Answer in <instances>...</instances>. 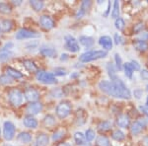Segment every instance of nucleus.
Instances as JSON below:
<instances>
[{"label": "nucleus", "instance_id": "1", "mask_svg": "<svg viewBox=\"0 0 148 146\" xmlns=\"http://www.w3.org/2000/svg\"><path fill=\"white\" fill-rule=\"evenodd\" d=\"M108 52L104 49L102 51H86L84 53H82L79 56V60L81 62H90V61H94L100 58H104L107 56Z\"/></svg>", "mask_w": 148, "mask_h": 146}, {"label": "nucleus", "instance_id": "2", "mask_svg": "<svg viewBox=\"0 0 148 146\" xmlns=\"http://www.w3.org/2000/svg\"><path fill=\"white\" fill-rule=\"evenodd\" d=\"M111 81L114 83V87H116V91H118L119 96H120V99H125V100L130 99L131 93H130V89L126 87V85L125 84V82H123V80H121L120 78L116 77Z\"/></svg>", "mask_w": 148, "mask_h": 146}, {"label": "nucleus", "instance_id": "3", "mask_svg": "<svg viewBox=\"0 0 148 146\" xmlns=\"http://www.w3.org/2000/svg\"><path fill=\"white\" fill-rule=\"evenodd\" d=\"M36 78L39 82H42L44 84H56L57 79L52 73L47 72L45 70H38L36 72Z\"/></svg>", "mask_w": 148, "mask_h": 146}, {"label": "nucleus", "instance_id": "4", "mask_svg": "<svg viewBox=\"0 0 148 146\" xmlns=\"http://www.w3.org/2000/svg\"><path fill=\"white\" fill-rule=\"evenodd\" d=\"M99 88H100V90L103 91L104 93H106L107 95L113 96L114 98H120L118 91H116V87H114V83L112 82V81L102 80L101 82L99 83Z\"/></svg>", "mask_w": 148, "mask_h": 146}, {"label": "nucleus", "instance_id": "5", "mask_svg": "<svg viewBox=\"0 0 148 146\" xmlns=\"http://www.w3.org/2000/svg\"><path fill=\"white\" fill-rule=\"evenodd\" d=\"M71 110H72V105L70 102L68 101H63L60 102L56 107V116L59 119H65L70 114Z\"/></svg>", "mask_w": 148, "mask_h": 146}, {"label": "nucleus", "instance_id": "6", "mask_svg": "<svg viewBox=\"0 0 148 146\" xmlns=\"http://www.w3.org/2000/svg\"><path fill=\"white\" fill-rule=\"evenodd\" d=\"M8 101L14 107H19L23 103V93L18 89H11L8 92Z\"/></svg>", "mask_w": 148, "mask_h": 146}, {"label": "nucleus", "instance_id": "7", "mask_svg": "<svg viewBox=\"0 0 148 146\" xmlns=\"http://www.w3.org/2000/svg\"><path fill=\"white\" fill-rule=\"evenodd\" d=\"M40 37V35L36 31L29 30V29H20L15 35V38L18 40H28V39H36Z\"/></svg>", "mask_w": 148, "mask_h": 146}, {"label": "nucleus", "instance_id": "8", "mask_svg": "<svg viewBox=\"0 0 148 146\" xmlns=\"http://www.w3.org/2000/svg\"><path fill=\"white\" fill-rule=\"evenodd\" d=\"M16 127L12 121H7L3 124V137L5 140H12L15 136Z\"/></svg>", "mask_w": 148, "mask_h": 146}, {"label": "nucleus", "instance_id": "9", "mask_svg": "<svg viewBox=\"0 0 148 146\" xmlns=\"http://www.w3.org/2000/svg\"><path fill=\"white\" fill-rule=\"evenodd\" d=\"M64 40H65L66 49H68V51H71V52L79 51L80 47H79V44H78L77 40H76L75 38L72 37V36H70V35H67V36H65Z\"/></svg>", "mask_w": 148, "mask_h": 146}, {"label": "nucleus", "instance_id": "10", "mask_svg": "<svg viewBox=\"0 0 148 146\" xmlns=\"http://www.w3.org/2000/svg\"><path fill=\"white\" fill-rule=\"evenodd\" d=\"M24 97H25V99L30 103L38 102V100L40 99V93H39V91L36 90L35 88L29 87L25 90V92H24Z\"/></svg>", "mask_w": 148, "mask_h": 146}, {"label": "nucleus", "instance_id": "11", "mask_svg": "<svg viewBox=\"0 0 148 146\" xmlns=\"http://www.w3.org/2000/svg\"><path fill=\"white\" fill-rule=\"evenodd\" d=\"M40 25L42 28H44L45 30H51L56 27V22L53 21L51 16L49 15H42L40 18Z\"/></svg>", "mask_w": 148, "mask_h": 146}, {"label": "nucleus", "instance_id": "12", "mask_svg": "<svg viewBox=\"0 0 148 146\" xmlns=\"http://www.w3.org/2000/svg\"><path fill=\"white\" fill-rule=\"evenodd\" d=\"M44 109V106L40 102H34L30 103L26 108V112L29 114V116H36V114H40Z\"/></svg>", "mask_w": 148, "mask_h": 146}, {"label": "nucleus", "instance_id": "13", "mask_svg": "<svg viewBox=\"0 0 148 146\" xmlns=\"http://www.w3.org/2000/svg\"><path fill=\"white\" fill-rule=\"evenodd\" d=\"M144 126H145V121L143 119H139L138 121H134V123L131 124V127H130L131 133L133 135L139 134L142 131V129L144 128Z\"/></svg>", "mask_w": 148, "mask_h": 146}, {"label": "nucleus", "instance_id": "14", "mask_svg": "<svg viewBox=\"0 0 148 146\" xmlns=\"http://www.w3.org/2000/svg\"><path fill=\"white\" fill-rule=\"evenodd\" d=\"M99 44L104 49V51H107L112 49V47H113V40L109 36H103L99 39Z\"/></svg>", "mask_w": 148, "mask_h": 146}, {"label": "nucleus", "instance_id": "15", "mask_svg": "<svg viewBox=\"0 0 148 146\" xmlns=\"http://www.w3.org/2000/svg\"><path fill=\"white\" fill-rule=\"evenodd\" d=\"M23 123L24 125L26 126L27 128H30V129H35L38 127V124H39V123H38L37 119H35L33 116H27L25 117L23 119Z\"/></svg>", "mask_w": 148, "mask_h": 146}, {"label": "nucleus", "instance_id": "16", "mask_svg": "<svg viewBox=\"0 0 148 146\" xmlns=\"http://www.w3.org/2000/svg\"><path fill=\"white\" fill-rule=\"evenodd\" d=\"M116 124L119 127L126 128L130 126V119L127 114H120L116 119Z\"/></svg>", "mask_w": 148, "mask_h": 146}, {"label": "nucleus", "instance_id": "17", "mask_svg": "<svg viewBox=\"0 0 148 146\" xmlns=\"http://www.w3.org/2000/svg\"><path fill=\"white\" fill-rule=\"evenodd\" d=\"M40 53L45 57H49V58H54L56 56V51L52 47H42L40 49Z\"/></svg>", "mask_w": 148, "mask_h": 146}, {"label": "nucleus", "instance_id": "18", "mask_svg": "<svg viewBox=\"0 0 148 146\" xmlns=\"http://www.w3.org/2000/svg\"><path fill=\"white\" fill-rule=\"evenodd\" d=\"M49 138L46 133H40L38 134L35 141V146H47L49 144Z\"/></svg>", "mask_w": 148, "mask_h": 146}, {"label": "nucleus", "instance_id": "19", "mask_svg": "<svg viewBox=\"0 0 148 146\" xmlns=\"http://www.w3.org/2000/svg\"><path fill=\"white\" fill-rule=\"evenodd\" d=\"M13 28V22L9 19H3L0 21V31L2 33L10 32Z\"/></svg>", "mask_w": 148, "mask_h": 146}, {"label": "nucleus", "instance_id": "20", "mask_svg": "<svg viewBox=\"0 0 148 146\" xmlns=\"http://www.w3.org/2000/svg\"><path fill=\"white\" fill-rule=\"evenodd\" d=\"M17 140L20 141L23 144H28L32 141V135H31L30 132H27V131H22L20 132L17 136Z\"/></svg>", "mask_w": 148, "mask_h": 146}, {"label": "nucleus", "instance_id": "21", "mask_svg": "<svg viewBox=\"0 0 148 146\" xmlns=\"http://www.w3.org/2000/svg\"><path fill=\"white\" fill-rule=\"evenodd\" d=\"M6 73L9 77H11L12 79H16V80L24 77V75L20 72V71L15 68H12V67H6Z\"/></svg>", "mask_w": 148, "mask_h": 146}, {"label": "nucleus", "instance_id": "22", "mask_svg": "<svg viewBox=\"0 0 148 146\" xmlns=\"http://www.w3.org/2000/svg\"><path fill=\"white\" fill-rule=\"evenodd\" d=\"M79 42H80V44L85 47H93V45L95 44L94 39L91 37H88V36H81L79 38Z\"/></svg>", "mask_w": 148, "mask_h": 146}, {"label": "nucleus", "instance_id": "23", "mask_svg": "<svg viewBox=\"0 0 148 146\" xmlns=\"http://www.w3.org/2000/svg\"><path fill=\"white\" fill-rule=\"evenodd\" d=\"M23 64H24V67L27 69L28 71H30V72H37L38 71L37 65L31 59H25V60H23Z\"/></svg>", "mask_w": 148, "mask_h": 146}, {"label": "nucleus", "instance_id": "24", "mask_svg": "<svg viewBox=\"0 0 148 146\" xmlns=\"http://www.w3.org/2000/svg\"><path fill=\"white\" fill-rule=\"evenodd\" d=\"M30 5L35 11L40 12V10H42V8H44L45 3H44V1H40V0H31Z\"/></svg>", "mask_w": 148, "mask_h": 146}, {"label": "nucleus", "instance_id": "25", "mask_svg": "<svg viewBox=\"0 0 148 146\" xmlns=\"http://www.w3.org/2000/svg\"><path fill=\"white\" fill-rule=\"evenodd\" d=\"M112 138L116 141H123L125 138V134L121 129H116V130H114L113 132V134H112Z\"/></svg>", "mask_w": 148, "mask_h": 146}, {"label": "nucleus", "instance_id": "26", "mask_svg": "<svg viewBox=\"0 0 148 146\" xmlns=\"http://www.w3.org/2000/svg\"><path fill=\"white\" fill-rule=\"evenodd\" d=\"M74 140H75V142L78 145H83L86 140L85 135L82 132H80V131H77V132L74 133Z\"/></svg>", "mask_w": 148, "mask_h": 146}, {"label": "nucleus", "instance_id": "27", "mask_svg": "<svg viewBox=\"0 0 148 146\" xmlns=\"http://www.w3.org/2000/svg\"><path fill=\"white\" fill-rule=\"evenodd\" d=\"M134 49L138 51H146L148 49V44L146 42H134Z\"/></svg>", "mask_w": 148, "mask_h": 146}, {"label": "nucleus", "instance_id": "28", "mask_svg": "<svg viewBox=\"0 0 148 146\" xmlns=\"http://www.w3.org/2000/svg\"><path fill=\"white\" fill-rule=\"evenodd\" d=\"M97 145L98 146H111L110 140L107 136L105 135H100L97 138Z\"/></svg>", "mask_w": 148, "mask_h": 146}, {"label": "nucleus", "instance_id": "29", "mask_svg": "<svg viewBox=\"0 0 148 146\" xmlns=\"http://www.w3.org/2000/svg\"><path fill=\"white\" fill-rule=\"evenodd\" d=\"M120 17V2L114 1L113 5V11H112V18L118 19Z\"/></svg>", "mask_w": 148, "mask_h": 146}, {"label": "nucleus", "instance_id": "30", "mask_svg": "<svg viewBox=\"0 0 148 146\" xmlns=\"http://www.w3.org/2000/svg\"><path fill=\"white\" fill-rule=\"evenodd\" d=\"M12 12V7L8 3L0 2V13L2 14H10Z\"/></svg>", "mask_w": 148, "mask_h": 146}, {"label": "nucleus", "instance_id": "31", "mask_svg": "<svg viewBox=\"0 0 148 146\" xmlns=\"http://www.w3.org/2000/svg\"><path fill=\"white\" fill-rule=\"evenodd\" d=\"M111 127H112V121H104L102 123H100L99 125H98V129L101 131H107L109 129H111Z\"/></svg>", "mask_w": 148, "mask_h": 146}, {"label": "nucleus", "instance_id": "32", "mask_svg": "<svg viewBox=\"0 0 148 146\" xmlns=\"http://www.w3.org/2000/svg\"><path fill=\"white\" fill-rule=\"evenodd\" d=\"M123 70H125V74L126 77H128V78L132 77L134 70H133L132 66L130 65V62H128V63H125V64H123Z\"/></svg>", "mask_w": 148, "mask_h": 146}, {"label": "nucleus", "instance_id": "33", "mask_svg": "<svg viewBox=\"0 0 148 146\" xmlns=\"http://www.w3.org/2000/svg\"><path fill=\"white\" fill-rule=\"evenodd\" d=\"M44 123L47 126H53L54 124H56V118H54L53 116H51V114H47V116L45 117Z\"/></svg>", "mask_w": 148, "mask_h": 146}, {"label": "nucleus", "instance_id": "34", "mask_svg": "<svg viewBox=\"0 0 148 146\" xmlns=\"http://www.w3.org/2000/svg\"><path fill=\"white\" fill-rule=\"evenodd\" d=\"M13 56V52L10 51H1L0 52V61L3 62L6 61L8 59H10Z\"/></svg>", "mask_w": 148, "mask_h": 146}, {"label": "nucleus", "instance_id": "35", "mask_svg": "<svg viewBox=\"0 0 148 146\" xmlns=\"http://www.w3.org/2000/svg\"><path fill=\"white\" fill-rule=\"evenodd\" d=\"M107 71H108V74L109 76L111 77V80H113L116 77H118L116 76V68L114 67V65L112 63H108V65H107Z\"/></svg>", "mask_w": 148, "mask_h": 146}, {"label": "nucleus", "instance_id": "36", "mask_svg": "<svg viewBox=\"0 0 148 146\" xmlns=\"http://www.w3.org/2000/svg\"><path fill=\"white\" fill-rule=\"evenodd\" d=\"M125 20L123 18H120L119 17L118 19H116V22H114V27L118 29L119 31H123L125 29Z\"/></svg>", "mask_w": 148, "mask_h": 146}, {"label": "nucleus", "instance_id": "37", "mask_svg": "<svg viewBox=\"0 0 148 146\" xmlns=\"http://www.w3.org/2000/svg\"><path fill=\"white\" fill-rule=\"evenodd\" d=\"M95 135H96L95 134V131L91 128L87 129L85 132V138H86V140L89 141V142H91V141L95 139Z\"/></svg>", "mask_w": 148, "mask_h": 146}, {"label": "nucleus", "instance_id": "38", "mask_svg": "<svg viewBox=\"0 0 148 146\" xmlns=\"http://www.w3.org/2000/svg\"><path fill=\"white\" fill-rule=\"evenodd\" d=\"M137 42H146L148 40V32L146 31H142V32L138 33L136 36Z\"/></svg>", "mask_w": 148, "mask_h": 146}, {"label": "nucleus", "instance_id": "39", "mask_svg": "<svg viewBox=\"0 0 148 146\" xmlns=\"http://www.w3.org/2000/svg\"><path fill=\"white\" fill-rule=\"evenodd\" d=\"M64 135H65V130H63V129L57 130V131H56V132L53 133V135H52V140L57 141V140L61 139Z\"/></svg>", "mask_w": 148, "mask_h": 146}, {"label": "nucleus", "instance_id": "40", "mask_svg": "<svg viewBox=\"0 0 148 146\" xmlns=\"http://www.w3.org/2000/svg\"><path fill=\"white\" fill-rule=\"evenodd\" d=\"M12 78L9 77L8 75H1L0 76V84L1 85H8L10 84V83H12Z\"/></svg>", "mask_w": 148, "mask_h": 146}, {"label": "nucleus", "instance_id": "41", "mask_svg": "<svg viewBox=\"0 0 148 146\" xmlns=\"http://www.w3.org/2000/svg\"><path fill=\"white\" fill-rule=\"evenodd\" d=\"M92 5V2L91 1H88V0H85V1H83L82 3H81V6H80V9L82 12H84L86 14V12L88 11V9L90 8V6Z\"/></svg>", "mask_w": 148, "mask_h": 146}, {"label": "nucleus", "instance_id": "42", "mask_svg": "<svg viewBox=\"0 0 148 146\" xmlns=\"http://www.w3.org/2000/svg\"><path fill=\"white\" fill-rule=\"evenodd\" d=\"M114 61H116V68H118L119 70H121V69H123V60H121V57L119 53L114 54Z\"/></svg>", "mask_w": 148, "mask_h": 146}, {"label": "nucleus", "instance_id": "43", "mask_svg": "<svg viewBox=\"0 0 148 146\" xmlns=\"http://www.w3.org/2000/svg\"><path fill=\"white\" fill-rule=\"evenodd\" d=\"M51 96L54 98H60L63 96V91L61 88H56L51 91Z\"/></svg>", "mask_w": 148, "mask_h": 146}, {"label": "nucleus", "instance_id": "44", "mask_svg": "<svg viewBox=\"0 0 148 146\" xmlns=\"http://www.w3.org/2000/svg\"><path fill=\"white\" fill-rule=\"evenodd\" d=\"M54 74L57 76H65L67 74V71L63 67H56L54 69Z\"/></svg>", "mask_w": 148, "mask_h": 146}, {"label": "nucleus", "instance_id": "45", "mask_svg": "<svg viewBox=\"0 0 148 146\" xmlns=\"http://www.w3.org/2000/svg\"><path fill=\"white\" fill-rule=\"evenodd\" d=\"M143 29H144V24L142 22H139V23H137L136 25H134V27H133V32L138 34V33L142 32Z\"/></svg>", "mask_w": 148, "mask_h": 146}, {"label": "nucleus", "instance_id": "46", "mask_svg": "<svg viewBox=\"0 0 148 146\" xmlns=\"http://www.w3.org/2000/svg\"><path fill=\"white\" fill-rule=\"evenodd\" d=\"M130 63V65L132 66V68H133V70H134V71L140 70V65H139V63H138L136 60H131Z\"/></svg>", "mask_w": 148, "mask_h": 146}, {"label": "nucleus", "instance_id": "47", "mask_svg": "<svg viewBox=\"0 0 148 146\" xmlns=\"http://www.w3.org/2000/svg\"><path fill=\"white\" fill-rule=\"evenodd\" d=\"M14 47V44L11 42H7V44H5V45H4L3 47H2V51H10V49H12V47Z\"/></svg>", "mask_w": 148, "mask_h": 146}, {"label": "nucleus", "instance_id": "48", "mask_svg": "<svg viewBox=\"0 0 148 146\" xmlns=\"http://www.w3.org/2000/svg\"><path fill=\"white\" fill-rule=\"evenodd\" d=\"M114 42H116V45L123 44V39H121V37L119 34H114Z\"/></svg>", "mask_w": 148, "mask_h": 146}, {"label": "nucleus", "instance_id": "49", "mask_svg": "<svg viewBox=\"0 0 148 146\" xmlns=\"http://www.w3.org/2000/svg\"><path fill=\"white\" fill-rule=\"evenodd\" d=\"M140 75H141L142 79L148 80V70H146V69H142V70L140 71Z\"/></svg>", "mask_w": 148, "mask_h": 146}, {"label": "nucleus", "instance_id": "50", "mask_svg": "<svg viewBox=\"0 0 148 146\" xmlns=\"http://www.w3.org/2000/svg\"><path fill=\"white\" fill-rule=\"evenodd\" d=\"M111 7H112V4H111V2L109 1L108 4H107V9H106V11H105V13H104L105 17H108V16H109L110 11H111Z\"/></svg>", "mask_w": 148, "mask_h": 146}, {"label": "nucleus", "instance_id": "51", "mask_svg": "<svg viewBox=\"0 0 148 146\" xmlns=\"http://www.w3.org/2000/svg\"><path fill=\"white\" fill-rule=\"evenodd\" d=\"M133 94H134V96L137 98V99H139V98L142 96V90H139V89L134 90V92H133Z\"/></svg>", "mask_w": 148, "mask_h": 146}, {"label": "nucleus", "instance_id": "52", "mask_svg": "<svg viewBox=\"0 0 148 146\" xmlns=\"http://www.w3.org/2000/svg\"><path fill=\"white\" fill-rule=\"evenodd\" d=\"M37 45H38V42H34L33 44H32V42H30V44L27 45V49H35V47H37Z\"/></svg>", "mask_w": 148, "mask_h": 146}, {"label": "nucleus", "instance_id": "53", "mask_svg": "<svg viewBox=\"0 0 148 146\" xmlns=\"http://www.w3.org/2000/svg\"><path fill=\"white\" fill-rule=\"evenodd\" d=\"M139 109L141 110V111H142L143 112H144L145 114H147V116H148V109H147L146 107H145V106H140V107H139Z\"/></svg>", "mask_w": 148, "mask_h": 146}, {"label": "nucleus", "instance_id": "54", "mask_svg": "<svg viewBox=\"0 0 148 146\" xmlns=\"http://www.w3.org/2000/svg\"><path fill=\"white\" fill-rule=\"evenodd\" d=\"M67 59H68V56H67V54H65V53L61 54V57H60V60L61 61H65V60H67Z\"/></svg>", "mask_w": 148, "mask_h": 146}, {"label": "nucleus", "instance_id": "55", "mask_svg": "<svg viewBox=\"0 0 148 146\" xmlns=\"http://www.w3.org/2000/svg\"><path fill=\"white\" fill-rule=\"evenodd\" d=\"M57 146H71V145L67 142H61V143H58Z\"/></svg>", "mask_w": 148, "mask_h": 146}, {"label": "nucleus", "instance_id": "56", "mask_svg": "<svg viewBox=\"0 0 148 146\" xmlns=\"http://www.w3.org/2000/svg\"><path fill=\"white\" fill-rule=\"evenodd\" d=\"M12 3L14 4V5H20L21 3H22V1H21V0H18V1H12Z\"/></svg>", "mask_w": 148, "mask_h": 146}, {"label": "nucleus", "instance_id": "57", "mask_svg": "<svg viewBox=\"0 0 148 146\" xmlns=\"http://www.w3.org/2000/svg\"><path fill=\"white\" fill-rule=\"evenodd\" d=\"M78 75H79V73H74L73 75L70 76V77H76V76H78Z\"/></svg>", "mask_w": 148, "mask_h": 146}, {"label": "nucleus", "instance_id": "58", "mask_svg": "<svg viewBox=\"0 0 148 146\" xmlns=\"http://www.w3.org/2000/svg\"><path fill=\"white\" fill-rule=\"evenodd\" d=\"M145 107H146L147 109H148V96L146 97V105H145Z\"/></svg>", "mask_w": 148, "mask_h": 146}, {"label": "nucleus", "instance_id": "59", "mask_svg": "<svg viewBox=\"0 0 148 146\" xmlns=\"http://www.w3.org/2000/svg\"><path fill=\"white\" fill-rule=\"evenodd\" d=\"M3 146H13V145H10V144H5V145H3Z\"/></svg>", "mask_w": 148, "mask_h": 146}, {"label": "nucleus", "instance_id": "60", "mask_svg": "<svg viewBox=\"0 0 148 146\" xmlns=\"http://www.w3.org/2000/svg\"><path fill=\"white\" fill-rule=\"evenodd\" d=\"M1 34H2V32H1V31H0V37H1Z\"/></svg>", "mask_w": 148, "mask_h": 146}, {"label": "nucleus", "instance_id": "61", "mask_svg": "<svg viewBox=\"0 0 148 146\" xmlns=\"http://www.w3.org/2000/svg\"><path fill=\"white\" fill-rule=\"evenodd\" d=\"M0 135H1V129H0Z\"/></svg>", "mask_w": 148, "mask_h": 146}, {"label": "nucleus", "instance_id": "62", "mask_svg": "<svg viewBox=\"0 0 148 146\" xmlns=\"http://www.w3.org/2000/svg\"><path fill=\"white\" fill-rule=\"evenodd\" d=\"M147 91H148V85H147Z\"/></svg>", "mask_w": 148, "mask_h": 146}]
</instances>
